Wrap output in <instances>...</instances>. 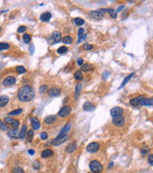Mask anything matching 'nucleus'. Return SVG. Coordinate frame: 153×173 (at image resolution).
Here are the masks:
<instances>
[{
    "mask_svg": "<svg viewBox=\"0 0 153 173\" xmlns=\"http://www.w3.org/2000/svg\"><path fill=\"white\" fill-rule=\"evenodd\" d=\"M35 97V91L31 86H23L19 89L17 92V98L21 102H29Z\"/></svg>",
    "mask_w": 153,
    "mask_h": 173,
    "instance_id": "f257e3e1",
    "label": "nucleus"
},
{
    "mask_svg": "<svg viewBox=\"0 0 153 173\" xmlns=\"http://www.w3.org/2000/svg\"><path fill=\"white\" fill-rule=\"evenodd\" d=\"M89 167H90L91 171H93V172H101L103 169L102 165L99 161H92L89 164Z\"/></svg>",
    "mask_w": 153,
    "mask_h": 173,
    "instance_id": "f03ea898",
    "label": "nucleus"
},
{
    "mask_svg": "<svg viewBox=\"0 0 153 173\" xmlns=\"http://www.w3.org/2000/svg\"><path fill=\"white\" fill-rule=\"evenodd\" d=\"M4 122L7 125H11L13 128H17L19 126V121L17 119H16V118L11 117V116H6L4 118Z\"/></svg>",
    "mask_w": 153,
    "mask_h": 173,
    "instance_id": "7ed1b4c3",
    "label": "nucleus"
},
{
    "mask_svg": "<svg viewBox=\"0 0 153 173\" xmlns=\"http://www.w3.org/2000/svg\"><path fill=\"white\" fill-rule=\"evenodd\" d=\"M16 83V79L13 76H8L2 81V85L4 86H13Z\"/></svg>",
    "mask_w": 153,
    "mask_h": 173,
    "instance_id": "20e7f679",
    "label": "nucleus"
},
{
    "mask_svg": "<svg viewBox=\"0 0 153 173\" xmlns=\"http://www.w3.org/2000/svg\"><path fill=\"white\" fill-rule=\"evenodd\" d=\"M71 130V123H66L65 125L62 127V129L59 131V136L58 137H63V136H68L69 134V132H70Z\"/></svg>",
    "mask_w": 153,
    "mask_h": 173,
    "instance_id": "39448f33",
    "label": "nucleus"
},
{
    "mask_svg": "<svg viewBox=\"0 0 153 173\" xmlns=\"http://www.w3.org/2000/svg\"><path fill=\"white\" fill-rule=\"evenodd\" d=\"M99 149H100V144L98 142H92L90 144H88L86 147L87 152L89 153H96Z\"/></svg>",
    "mask_w": 153,
    "mask_h": 173,
    "instance_id": "423d86ee",
    "label": "nucleus"
},
{
    "mask_svg": "<svg viewBox=\"0 0 153 173\" xmlns=\"http://www.w3.org/2000/svg\"><path fill=\"white\" fill-rule=\"evenodd\" d=\"M112 122H113V124L115 126H117V127H122V126L124 124L126 120H124V117H123L122 115H119V116H115V117L113 118Z\"/></svg>",
    "mask_w": 153,
    "mask_h": 173,
    "instance_id": "0eeeda50",
    "label": "nucleus"
},
{
    "mask_svg": "<svg viewBox=\"0 0 153 173\" xmlns=\"http://www.w3.org/2000/svg\"><path fill=\"white\" fill-rule=\"evenodd\" d=\"M70 113H71V107L64 106V107H62L60 110H59V112L58 113V114H59V116H60V117H65V116H67V115H69Z\"/></svg>",
    "mask_w": 153,
    "mask_h": 173,
    "instance_id": "6e6552de",
    "label": "nucleus"
},
{
    "mask_svg": "<svg viewBox=\"0 0 153 173\" xmlns=\"http://www.w3.org/2000/svg\"><path fill=\"white\" fill-rule=\"evenodd\" d=\"M68 139V136H63V137H57V138L54 139V140H52V144L55 146H58V145H60L61 143L63 142H65Z\"/></svg>",
    "mask_w": 153,
    "mask_h": 173,
    "instance_id": "1a4fd4ad",
    "label": "nucleus"
},
{
    "mask_svg": "<svg viewBox=\"0 0 153 173\" xmlns=\"http://www.w3.org/2000/svg\"><path fill=\"white\" fill-rule=\"evenodd\" d=\"M145 99V96L144 95H140L138 97H135V98L131 99L130 100V104L132 106H142V103H143V100Z\"/></svg>",
    "mask_w": 153,
    "mask_h": 173,
    "instance_id": "9d476101",
    "label": "nucleus"
},
{
    "mask_svg": "<svg viewBox=\"0 0 153 173\" xmlns=\"http://www.w3.org/2000/svg\"><path fill=\"white\" fill-rule=\"evenodd\" d=\"M123 114V110H122V108L121 107H115L113 109H111L110 111V114L115 117V116H119V115H122Z\"/></svg>",
    "mask_w": 153,
    "mask_h": 173,
    "instance_id": "9b49d317",
    "label": "nucleus"
},
{
    "mask_svg": "<svg viewBox=\"0 0 153 173\" xmlns=\"http://www.w3.org/2000/svg\"><path fill=\"white\" fill-rule=\"evenodd\" d=\"M90 16H92V18H94L96 20H100V19H102L103 18V13H102L100 10L99 11H91L90 12Z\"/></svg>",
    "mask_w": 153,
    "mask_h": 173,
    "instance_id": "f8f14e48",
    "label": "nucleus"
},
{
    "mask_svg": "<svg viewBox=\"0 0 153 173\" xmlns=\"http://www.w3.org/2000/svg\"><path fill=\"white\" fill-rule=\"evenodd\" d=\"M19 134L20 131H18L17 128H13V129L8 131V136L12 138H19Z\"/></svg>",
    "mask_w": 153,
    "mask_h": 173,
    "instance_id": "ddd939ff",
    "label": "nucleus"
},
{
    "mask_svg": "<svg viewBox=\"0 0 153 173\" xmlns=\"http://www.w3.org/2000/svg\"><path fill=\"white\" fill-rule=\"evenodd\" d=\"M60 93H61V91H60L59 89H58V88H52V89H50V90L48 91V94H49V96H51V97L59 96Z\"/></svg>",
    "mask_w": 153,
    "mask_h": 173,
    "instance_id": "4468645a",
    "label": "nucleus"
},
{
    "mask_svg": "<svg viewBox=\"0 0 153 173\" xmlns=\"http://www.w3.org/2000/svg\"><path fill=\"white\" fill-rule=\"evenodd\" d=\"M52 38H53V42L52 43H58L61 40V34L59 31H55L52 34Z\"/></svg>",
    "mask_w": 153,
    "mask_h": 173,
    "instance_id": "2eb2a0df",
    "label": "nucleus"
},
{
    "mask_svg": "<svg viewBox=\"0 0 153 173\" xmlns=\"http://www.w3.org/2000/svg\"><path fill=\"white\" fill-rule=\"evenodd\" d=\"M31 123L33 130H38L40 128V122L36 117H32L31 118Z\"/></svg>",
    "mask_w": 153,
    "mask_h": 173,
    "instance_id": "dca6fc26",
    "label": "nucleus"
},
{
    "mask_svg": "<svg viewBox=\"0 0 153 173\" xmlns=\"http://www.w3.org/2000/svg\"><path fill=\"white\" fill-rule=\"evenodd\" d=\"M55 121V115H48L44 118V123L47 124V125H52L54 124Z\"/></svg>",
    "mask_w": 153,
    "mask_h": 173,
    "instance_id": "f3484780",
    "label": "nucleus"
},
{
    "mask_svg": "<svg viewBox=\"0 0 153 173\" xmlns=\"http://www.w3.org/2000/svg\"><path fill=\"white\" fill-rule=\"evenodd\" d=\"M9 101H10V99H9L8 96L1 95V96H0V108H3V107L6 106L9 103Z\"/></svg>",
    "mask_w": 153,
    "mask_h": 173,
    "instance_id": "a211bd4d",
    "label": "nucleus"
},
{
    "mask_svg": "<svg viewBox=\"0 0 153 173\" xmlns=\"http://www.w3.org/2000/svg\"><path fill=\"white\" fill-rule=\"evenodd\" d=\"M51 17H52L51 13L46 12V13H43V14L40 16V19H41V21H43V22H48L49 20L51 19Z\"/></svg>",
    "mask_w": 153,
    "mask_h": 173,
    "instance_id": "6ab92c4d",
    "label": "nucleus"
},
{
    "mask_svg": "<svg viewBox=\"0 0 153 173\" xmlns=\"http://www.w3.org/2000/svg\"><path fill=\"white\" fill-rule=\"evenodd\" d=\"M77 143L76 142H71L69 143V145L66 147V152L67 153H73L75 150H77Z\"/></svg>",
    "mask_w": 153,
    "mask_h": 173,
    "instance_id": "aec40b11",
    "label": "nucleus"
},
{
    "mask_svg": "<svg viewBox=\"0 0 153 173\" xmlns=\"http://www.w3.org/2000/svg\"><path fill=\"white\" fill-rule=\"evenodd\" d=\"M82 109L85 111V112H92V111L95 110V106H93L90 102H85L83 104Z\"/></svg>",
    "mask_w": 153,
    "mask_h": 173,
    "instance_id": "412c9836",
    "label": "nucleus"
},
{
    "mask_svg": "<svg viewBox=\"0 0 153 173\" xmlns=\"http://www.w3.org/2000/svg\"><path fill=\"white\" fill-rule=\"evenodd\" d=\"M53 154H54V152H53L51 149H45L43 150L42 153H41V158H43V159L49 158V157H51V156H53Z\"/></svg>",
    "mask_w": 153,
    "mask_h": 173,
    "instance_id": "4be33fe9",
    "label": "nucleus"
},
{
    "mask_svg": "<svg viewBox=\"0 0 153 173\" xmlns=\"http://www.w3.org/2000/svg\"><path fill=\"white\" fill-rule=\"evenodd\" d=\"M134 76V73H131V74H129L128 75V76H126V78L123 79V81H122V85H121V86H120V88H119V89H122V86H124L126 85V84H127V82H128V81H129L130 79L132 78V77H133Z\"/></svg>",
    "mask_w": 153,
    "mask_h": 173,
    "instance_id": "5701e85b",
    "label": "nucleus"
},
{
    "mask_svg": "<svg viewBox=\"0 0 153 173\" xmlns=\"http://www.w3.org/2000/svg\"><path fill=\"white\" fill-rule=\"evenodd\" d=\"M26 132H27V126L23 125V126H22V128H21V130H20L19 138H26Z\"/></svg>",
    "mask_w": 153,
    "mask_h": 173,
    "instance_id": "b1692460",
    "label": "nucleus"
},
{
    "mask_svg": "<svg viewBox=\"0 0 153 173\" xmlns=\"http://www.w3.org/2000/svg\"><path fill=\"white\" fill-rule=\"evenodd\" d=\"M93 69V67L91 66L90 63H84L81 66V70L84 71V72H87V71H90Z\"/></svg>",
    "mask_w": 153,
    "mask_h": 173,
    "instance_id": "393cba45",
    "label": "nucleus"
},
{
    "mask_svg": "<svg viewBox=\"0 0 153 173\" xmlns=\"http://www.w3.org/2000/svg\"><path fill=\"white\" fill-rule=\"evenodd\" d=\"M34 138V130H30L28 131L27 134H26V138H27V142H31L32 139Z\"/></svg>",
    "mask_w": 153,
    "mask_h": 173,
    "instance_id": "a878e982",
    "label": "nucleus"
},
{
    "mask_svg": "<svg viewBox=\"0 0 153 173\" xmlns=\"http://www.w3.org/2000/svg\"><path fill=\"white\" fill-rule=\"evenodd\" d=\"M81 88H82V85L80 84V83H79L77 86H76V92H75V98H78L79 97V92H80V91H81Z\"/></svg>",
    "mask_w": 153,
    "mask_h": 173,
    "instance_id": "bb28decb",
    "label": "nucleus"
},
{
    "mask_svg": "<svg viewBox=\"0 0 153 173\" xmlns=\"http://www.w3.org/2000/svg\"><path fill=\"white\" fill-rule=\"evenodd\" d=\"M105 10H106V12L109 14L110 16H111L112 18H116V17H117V12H116L115 10H113V9H111V8L105 9Z\"/></svg>",
    "mask_w": 153,
    "mask_h": 173,
    "instance_id": "cd10ccee",
    "label": "nucleus"
},
{
    "mask_svg": "<svg viewBox=\"0 0 153 173\" xmlns=\"http://www.w3.org/2000/svg\"><path fill=\"white\" fill-rule=\"evenodd\" d=\"M62 42L65 43V44H71V43L73 42V39H72V37L66 36V37H64L62 39Z\"/></svg>",
    "mask_w": 153,
    "mask_h": 173,
    "instance_id": "c85d7f7f",
    "label": "nucleus"
},
{
    "mask_svg": "<svg viewBox=\"0 0 153 173\" xmlns=\"http://www.w3.org/2000/svg\"><path fill=\"white\" fill-rule=\"evenodd\" d=\"M16 70L17 71V73H18V74H23V73H26V68H25L23 66H18V67H16Z\"/></svg>",
    "mask_w": 153,
    "mask_h": 173,
    "instance_id": "c756f323",
    "label": "nucleus"
},
{
    "mask_svg": "<svg viewBox=\"0 0 153 173\" xmlns=\"http://www.w3.org/2000/svg\"><path fill=\"white\" fill-rule=\"evenodd\" d=\"M23 41L25 43L31 42V35H30V34H27V33L23 34Z\"/></svg>",
    "mask_w": 153,
    "mask_h": 173,
    "instance_id": "7c9ffc66",
    "label": "nucleus"
},
{
    "mask_svg": "<svg viewBox=\"0 0 153 173\" xmlns=\"http://www.w3.org/2000/svg\"><path fill=\"white\" fill-rule=\"evenodd\" d=\"M10 48V44L6 42H0V51H3V50H8Z\"/></svg>",
    "mask_w": 153,
    "mask_h": 173,
    "instance_id": "2f4dec72",
    "label": "nucleus"
},
{
    "mask_svg": "<svg viewBox=\"0 0 153 173\" xmlns=\"http://www.w3.org/2000/svg\"><path fill=\"white\" fill-rule=\"evenodd\" d=\"M22 112H23L22 109H17V110H15V111L10 112V113H9V115H10V116H11V115H18V114H20Z\"/></svg>",
    "mask_w": 153,
    "mask_h": 173,
    "instance_id": "473e14b6",
    "label": "nucleus"
},
{
    "mask_svg": "<svg viewBox=\"0 0 153 173\" xmlns=\"http://www.w3.org/2000/svg\"><path fill=\"white\" fill-rule=\"evenodd\" d=\"M75 78L76 80H78V81H80V80H82L83 76H82V73H81V71H76V73H75Z\"/></svg>",
    "mask_w": 153,
    "mask_h": 173,
    "instance_id": "72a5a7b5",
    "label": "nucleus"
},
{
    "mask_svg": "<svg viewBox=\"0 0 153 173\" xmlns=\"http://www.w3.org/2000/svg\"><path fill=\"white\" fill-rule=\"evenodd\" d=\"M68 51V48L66 46H61V47H59L58 50H57V53L58 54H64V53H66Z\"/></svg>",
    "mask_w": 153,
    "mask_h": 173,
    "instance_id": "f704fd0d",
    "label": "nucleus"
},
{
    "mask_svg": "<svg viewBox=\"0 0 153 173\" xmlns=\"http://www.w3.org/2000/svg\"><path fill=\"white\" fill-rule=\"evenodd\" d=\"M74 22L76 24H77V25H79V26H81V25H83V24H84V20L81 19L80 17H76V18L74 19Z\"/></svg>",
    "mask_w": 153,
    "mask_h": 173,
    "instance_id": "c9c22d12",
    "label": "nucleus"
},
{
    "mask_svg": "<svg viewBox=\"0 0 153 173\" xmlns=\"http://www.w3.org/2000/svg\"><path fill=\"white\" fill-rule=\"evenodd\" d=\"M82 48H83V50H85V51H89V50H92V49L94 48V46H93L92 44H89V43H85L82 46Z\"/></svg>",
    "mask_w": 153,
    "mask_h": 173,
    "instance_id": "e433bc0d",
    "label": "nucleus"
},
{
    "mask_svg": "<svg viewBox=\"0 0 153 173\" xmlns=\"http://www.w3.org/2000/svg\"><path fill=\"white\" fill-rule=\"evenodd\" d=\"M0 130H2V131L8 130V125L4 121H2V120H0Z\"/></svg>",
    "mask_w": 153,
    "mask_h": 173,
    "instance_id": "4c0bfd02",
    "label": "nucleus"
},
{
    "mask_svg": "<svg viewBox=\"0 0 153 173\" xmlns=\"http://www.w3.org/2000/svg\"><path fill=\"white\" fill-rule=\"evenodd\" d=\"M12 173H25L24 170L21 167H13L12 168Z\"/></svg>",
    "mask_w": 153,
    "mask_h": 173,
    "instance_id": "58836bf2",
    "label": "nucleus"
},
{
    "mask_svg": "<svg viewBox=\"0 0 153 173\" xmlns=\"http://www.w3.org/2000/svg\"><path fill=\"white\" fill-rule=\"evenodd\" d=\"M40 138L41 139H43V140H46L48 138V134L46 132H42L41 134H40Z\"/></svg>",
    "mask_w": 153,
    "mask_h": 173,
    "instance_id": "ea45409f",
    "label": "nucleus"
},
{
    "mask_svg": "<svg viewBox=\"0 0 153 173\" xmlns=\"http://www.w3.org/2000/svg\"><path fill=\"white\" fill-rule=\"evenodd\" d=\"M26 30H27V27H26V26H20V27H18V29H17V32H18V33H24Z\"/></svg>",
    "mask_w": 153,
    "mask_h": 173,
    "instance_id": "a19ab883",
    "label": "nucleus"
},
{
    "mask_svg": "<svg viewBox=\"0 0 153 173\" xmlns=\"http://www.w3.org/2000/svg\"><path fill=\"white\" fill-rule=\"evenodd\" d=\"M147 161H148V164H149V165H152V166H153V155H152V154L148 156V159H147Z\"/></svg>",
    "mask_w": 153,
    "mask_h": 173,
    "instance_id": "79ce46f5",
    "label": "nucleus"
},
{
    "mask_svg": "<svg viewBox=\"0 0 153 173\" xmlns=\"http://www.w3.org/2000/svg\"><path fill=\"white\" fill-rule=\"evenodd\" d=\"M46 89H47V86H46V85H42V86L39 88V92L40 93H43L44 91H46Z\"/></svg>",
    "mask_w": 153,
    "mask_h": 173,
    "instance_id": "37998d69",
    "label": "nucleus"
},
{
    "mask_svg": "<svg viewBox=\"0 0 153 173\" xmlns=\"http://www.w3.org/2000/svg\"><path fill=\"white\" fill-rule=\"evenodd\" d=\"M33 165H34V168L35 169H38L40 167V165H39V163L38 161H34V164H33Z\"/></svg>",
    "mask_w": 153,
    "mask_h": 173,
    "instance_id": "c03bdc74",
    "label": "nucleus"
},
{
    "mask_svg": "<svg viewBox=\"0 0 153 173\" xmlns=\"http://www.w3.org/2000/svg\"><path fill=\"white\" fill-rule=\"evenodd\" d=\"M83 34H84V30H83L82 28H80L79 30V32H78V37H79V39L83 35Z\"/></svg>",
    "mask_w": 153,
    "mask_h": 173,
    "instance_id": "a18cd8bd",
    "label": "nucleus"
},
{
    "mask_svg": "<svg viewBox=\"0 0 153 173\" xmlns=\"http://www.w3.org/2000/svg\"><path fill=\"white\" fill-rule=\"evenodd\" d=\"M77 63H78V66H82L83 60L81 59V58H78V59H77Z\"/></svg>",
    "mask_w": 153,
    "mask_h": 173,
    "instance_id": "49530a36",
    "label": "nucleus"
},
{
    "mask_svg": "<svg viewBox=\"0 0 153 173\" xmlns=\"http://www.w3.org/2000/svg\"><path fill=\"white\" fill-rule=\"evenodd\" d=\"M141 152H142V154H147L149 152V149L146 147V148H143V149L141 150Z\"/></svg>",
    "mask_w": 153,
    "mask_h": 173,
    "instance_id": "de8ad7c7",
    "label": "nucleus"
},
{
    "mask_svg": "<svg viewBox=\"0 0 153 173\" xmlns=\"http://www.w3.org/2000/svg\"><path fill=\"white\" fill-rule=\"evenodd\" d=\"M108 76H109V72H108V71H105L104 74H103V79H106V77H108Z\"/></svg>",
    "mask_w": 153,
    "mask_h": 173,
    "instance_id": "09e8293b",
    "label": "nucleus"
},
{
    "mask_svg": "<svg viewBox=\"0 0 153 173\" xmlns=\"http://www.w3.org/2000/svg\"><path fill=\"white\" fill-rule=\"evenodd\" d=\"M28 153L30 154V155H34V154H35V150H34V149H29V150H28Z\"/></svg>",
    "mask_w": 153,
    "mask_h": 173,
    "instance_id": "8fccbe9b",
    "label": "nucleus"
},
{
    "mask_svg": "<svg viewBox=\"0 0 153 173\" xmlns=\"http://www.w3.org/2000/svg\"><path fill=\"white\" fill-rule=\"evenodd\" d=\"M34 49H35L34 45H31V46H30V52H31V54H34V51H35Z\"/></svg>",
    "mask_w": 153,
    "mask_h": 173,
    "instance_id": "3c124183",
    "label": "nucleus"
},
{
    "mask_svg": "<svg viewBox=\"0 0 153 173\" xmlns=\"http://www.w3.org/2000/svg\"><path fill=\"white\" fill-rule=\"evenodd\" d=\"M122 9H123V6H120V7L118 8V10H117V13L120 12V11H122Z\"/></svg>",
    "mask_w": 153,
    "mask_h": 173,
    "instance_id": "603ef678",
    "label": "nucleus"
},
{
    "mask_svg": "<svg viewBox=\"0 0 153 173\" xmlns=\"http://www.w3.org/2000/svg\"><path fill=\"white\" fill-rule=\"evenodd\" d=\"M113 166V163H110V165H109V167H112Z\"/></svg>",
    "mask_w": 153,
    "mask_h": 173,
    "instance_id": "864d4df0",
    "label": "nucleus"
},
{
    "mask_svg": "<svg viewBox=\"0 0 153 173\" xmlns=\"http://www.w3.org/2000/svg\"><path fill=\"white\" fill-rule=\"evenodd\" d=\"M1 30H2V28H1V27H0V32H1Z\"/></svg>",
    "mask_w": 153,
    "mask_h": 173,
    "instance_id": "5fc2aeb1",
    "label": "nucleus"
},
{
    "mask_svg": "<svg viewBox=\"0 0 153 173\" xmlns=\"http://www.w3.org/2000/svg\"><path fill=\"white\" fill-rule=\"evenodd\" d=\"M94 173H98V172H94Z\"/></svg>",
    "mask_w": 153,
    "mask_h": 173,
    "instance_id": "6e6d98bb",
    "label": "nucleus"
}]
</instances>
